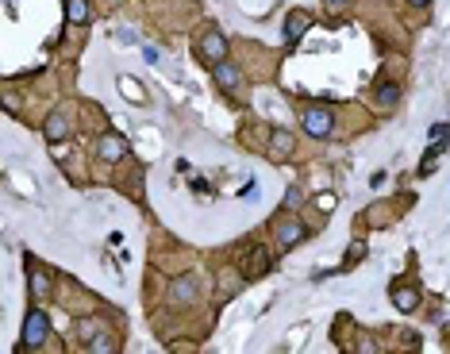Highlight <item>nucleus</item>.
Masks as SVG:
<instances>
[{
  "label": "nucleus",
  "mask_w": 450,
  "mask_h": 354,
  "mask_svg": "<svg viewBox=\"0 0 450 354\" xmlns=\"http://www.w3.org/2000/svg\"><path fill=\"white\" fill-rule=\"evenodd\" d=\"M300 123H304V135L312 139H327L335 131V116L320 104H308V108H300Z\"/></svg>",
  "instance_id": "1"
},
{
  "label": "nucleus",
  "mask_w": 450,
  "mask_h": 354,
  "mask_svg": "<svg viewBox=\"0 0 450 354\" xmlns=\"http://www.w3.org/2000/svg\"><path fill=\"white\" fill-rule=\"evenodd\" d=\"M46 335H51V320H46V312L31 308L27 320H23V335H20V343H23V347H43Z\"/></svg>",
  "instance_id": "2"
},
{
  "label": "nucleus",
  "mask_w": 450,
  "mask_h": 354,
  "mask_svg": "<svg viewBox=\"0 0 450 354\" xmlns=\"http://www.w3.org/2000/svg\"><path fill=\"white\" fill-rule=\"evenodd\" d=\"M196 54H200L208 65L224 62V58H227V39L219 35V31H204V35H200V46H196Z\"/></svg>",
  "instance_id": "3"
},
{
  "label": "nucleus",
  "mask_w": 450,
  "mask_h": 354,
  "mask_svg": "<svg viewBox=\"0 0 450 354\" xmlns=\"http://www.w3.org/2000/svg\"><path fill=\"white\" fill-rule=\"evenodd\" d=\"M212 77H216V85L219 89H224V93L227 96H235V93H239V89H243V73L239 70H235V65L231 62H216V65H212Z\"/></svg>",
  "instance_id": "4"
},
{
  "label": "nucleus",
  "mask_w": 450,
  "mask_h": 354,
  "mask_svg": "<svg viewBox=\"0 0 450 354\" xmlns=\"http://www.w3.org/2000/svg\"><path fill=\"white\" fill-rule=\"evenodd\" d=\"M308 27H312V15L304 8H292L289 20H285V43H300L308 35Z\"/></svg>",
  "instance_id": "5"
},
{
  "label": "nucleus",
  "mask_w": 450,
  "mask_h": 354,
  "mask_svg": "<svg viewBox=\"0 0 450 354\" xmlns=\"http://www.w3.org/2000/svg\"><path fill=\"white\" fill-rule=\"evenodd\" d=\"M397 101H400V85L397 81H381L378 93H373V104H378L381 112H389V108H397Z\"/></svg>",
  "instance_id": "6"
},
{
  "label": "nucleus",
  "mask_w": 450,
  "mask_h": 354,
  "mask_svg": "<svg viewBox=\"0 0 450 354\" xmlns=\"http://www.w3.org/2000/svg\"><path fill=\"white\" fill-rule=\"evenodd\" d=\"M300 239H304V224H300V220H285V224L277 227V243H281L285 251H289V246H297Z\"/></svg>",
  "instance_id": "7"
},
{
  "label": "nucleus",
  "mask_w": 450,
  "mask_h": 354,
  "mask_svg": "<svg viewBox=\"0 0 450 354\" xmlns=\"http://www.w3.org/2000/svg\"><path fill=\"white\" fill-rule=\"evenodd\" d=\"M169 301L174 304H193L196 301V277H177L174 289H169Z\"/></svg>",
  "instance_id": "8"
},
{
  "label": "nucleus",
  "mask_w": 450,
  "mask_h": 354,
  "mask_svg": "<svg viewBox=\"0 0 450 354\" xmlns=\"http://www.w3.org/2000/svg\"><path fill=\"white\" fill-rule=\"evenodd\" d=\"M43 131H46V139H54V143L70 135V120H65V112H51L46 123H43Z\"/></svg>",
  "instance_id": "9"
},
{
  "label": "nucleus",
  "mask_w": 450,
  "mask_h": 354,
  "mask_svg": "<svg viewBox=\"0 0 450 354\" xmlns=\"http://www.w3.org/2000/svg\"><path fill=\"white\" fill-rule=\"evenodd\" d=\"M31 296H35V301L51 296V274H46L43 266H31Z\"/></svg>",
  "instance_id": "10"
},
{
  "label": "nucleus",
  "mask_w": 450,
  "mask_h": 354,
  "mask_svg": "<svg viewBox=\"0 0 450 354\" xmlns=\"http://www.w3.org/2000/svg\"><path fill=\"white\" fill-rule=\"evenodd\" d=\"M96 151H101L104 162H120L127 154V143H124V139H116V135H108V139H101V146H96Z\"/></svg>",
  "instance_id": "11"
},
{
  "label": "nucleus",
  "mask_w": 450,
  "mask_h": 354,
  "mask_svg": "<svg viewBox=\"0 0 450 354\" xmlns=\"http://www.w3.org/2000/svg\"><path fill=\"white\" fill-rule=\"evenodd\" d=\"M392 304H397L400 312H416V308H420V293L408 289V285H404V289H392Z\"/></svg>",
  "instance_id": "12"
},
{
  "label": "nucleus",
  "mask_w": 450,
  "mask_h": 354,
  "mask_svg": "<svg viewBox=\"0 0 450 354\" xmlns=\"http://www.w3.org/2000/svg\"><path fill=\"white\" fill-rule=\"evenodd\" d=\"M89 15H93L89 0H65V20L70 23H89Z\"/></svg>",
  "instance_id": "13"
},
{
  "label": "nucleus",
  "mask_w": 450,
  "mask_h": 354,
  "mask_svg": "<svg viewBox=\"0 0 450 354\" xmlns=\"http://www.w3.org/2000/svg\"><path fill=\"white\" fill-rule=\"evenodd\" d=\"M269 154H274V158H289V154H292V135H289V131H274Z\"/></svg>",
  "instance_id": "14"
},
{
  "label": "nucleus",
  "mask_w": 450,
  "mask_h": 354,
  "mask_svg": "<svg viewBox=\"0 0 450 354\" xmlns=\"http://www.w3.org/2000/svg\"><path fill=\"white\" fill-rule=\"evenodd\" d=\"M446 151V139H435V146H431L428 154H423V162H420V177H428V174H435V162H439V154Z\"/></svg>",
  "instance_id": "15"
},
{
  "label": "nucleus",
  "mask_w": 450,
  "mask_h": 354,
  "mask_svg": "<svg viewBox=\"0 0 450 354\" xmlns=\"http://www.w3.org/2000/svg\"><path fill=\"white\" fill-rule=\"evenodd\" d=\"M269 270V258H266V251H255L250 254V266L243 270V277H262Z\"/></svg>",
  "instance_id": "16"
},
{
  "label": "nucleus",
  "mask_w": 450,
  "mask_h": 354,
  "mask_svg": "<svg viewBox=\"0 0 450 354\" xmlns=\"http://www.w3.org/2000/svg\"><path fill=\"white\" fill-rule=\"evenodd\" d=\"M362 251H366V243H362V239H354V243H350V251H347V266L362 262Z\"/></svg>",
  "instance_id": "17"
},
{
  "label": "nucleus",
  "mask_w": 450,
  "mask_h": 354,
  "mask_svg": "<svg viewBox=\"0 0 450 354\" xmlns=\"http://www.w3.org/2000/svg\"><path fill=\"white\" fill-rule=\"evenodd\" d=\"M323 8H327V12H342V8H347V0H323Z\"/></svg>",
  "instance_id": "18"
},
{
  "label": "nucleus",
  "mask_w": 450,
  "mask_h": 354,
  "mask_svg": "<svg viewBox=\"0 0 450 354\" xmlns=\"http://www.w3.org/2000/svg\"><path fill=\"white\" fill-rule=\"evenodd\" d=\"M300 201H304V196H300V193H297V189H289V201H285V208H297V204H300Z\"/></svg>",
  "instance_id": "19"
},
{
  "label": "nucleus",
  "mask_w": 450,
  "mask_h": 354,
  "mask_svg": "<svg viewBox=\"0 0 450 354\" xmlns=\"http://www.w3.org/2000/svg\"><path fill=\"white\" fill-rule=\"evenodd\" d=\"M431 135H435V139H446L450 127H446V123H435V127H431Z\"/></svg>",
  "instance_id": "20"
},
{
  "label": "nucleus",
  "mask_w": 450,
  "mask_h": 354,
  "mask_svg": "<svg viewBox=\"0 0 450 354\" xmlns=\"http://www.w3.org/2000/svg\"><path fill=\"white\" fill-rule=\"evenodd\" d=\"M408 4H412V8H428L431 0H408Z\"/></svg>",
  "instance_id": "21"
}]
</instances>
